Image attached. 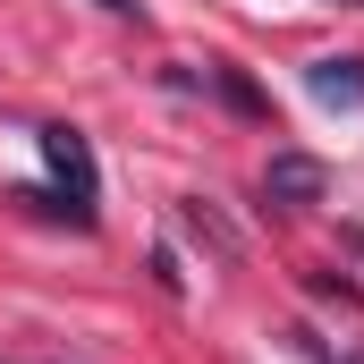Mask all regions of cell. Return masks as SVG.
<instances>
[{
  "label": "cell",
  "instance_id": "obj_1",
  "mask_svg": "<svg viewBox=\"0 0 364 364\" xmlns=\"http://www.w3.org/2000/svg\"><path fill=\"white\" fill-rule=\"evenodd\" d=\"M43 170H51V195H26V203H51L60 220H77V229H93V212H102V170H93V144L85 127H68V119H51L43 136Z\"/></svg>",
  "mask_w": 364,
  "mask_h": 364
},
{
  "label": "cell",
  "instance_id": "obj_2",
  "mask_svg": "<svg viewBox=\"0 0 364 364\" xmlns=\"http://www.w3.org/2000/svg\"><path fill=\"white\" fill-rule=\"evenodd\" d=\"M322 186H331V170H322L314 153H272V170H263V203L305 212V203H322Z\"/></svg>",
  "mask_w": 364,
  "mask_h": 364
},
{
  "label": "cell",
  "instance_id": "obj_3",
  "mask_svg": "<svg viewBox=\"0 0 364 364\" xmlns=\"http://www.w3.org/2000/svg\"><path fill=\"white\" fill-rule=\"evenodd\" d=\"M305 93L331 102V110H364V60H314L305 68Z\"/></svg>",
  "mask_w": 364,
  "mask_h": 364
},
{
  "label": "cell",
  "instance_id": "obj_4",
  "mask_svg": "<svg viewBox=\"0 0 364 364\" xmlns=\"http://www.w3.org/2000/svg\"><path fill=\"white\" fill-rule=\"evenodd\" d=\"M212 85H220V102H229V110H246V119H255V110H263V93L246 85V77H237V68H229V60H220V68H212Z\"/></svg>",
  "mask_w": 364,
  "mask_h": 364
},
{
  "label": "cell",
  "instance_id": "obj_5",
  "mask_svg": "<svg viewBox=\"0 0 364 364\" xmlns=\"http://www.w3.org/2000/svg\"><path fill=\"white\" fill-rule=\"evenodd\" d=\"M93 9H110V17H136V9H144V0H93Z\"/></svg>",
  "mask_w": 364,
  "mask_h": 364
}]
</instances>
